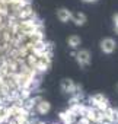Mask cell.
<instances>
[{
	"instance_id": "cell-7",
	"label": "cell",
	"mask_w": 118,
	"mask_h": 124,
	"mask_svg": "<svg viewBox=\"0 0 118 124\" xmlns=\"http://www.w3.org/2000/svg\"><path fill=\"white\" fill-rule=\"evenodd\" d=\"M35 107H37V112H38L39 115H45V114H48V112L51 111V104H50L48 101H45V99L39 101Z\"/></svg>"
},
{
	"instance_id": "cell-16",
	"label": "cell",
	"mask_w": 118,
	"mask_h": 124,
	"mask_svg": "<svg viewBox=\"0 0 118 124\" xmlns=\"http://www.w3.org/2000/svg\"><path fill=\"white\" fill-rule=\"evenodd\" d=\"M112 21H114V25H118V12L112 15Z\"/></svg>"
},
{
	"instance_id": "cell-21",
	"label": "cell",
	"mask_w": 118,
	"mask_h": 124,
	"mask_svg": "<svg viewBox=\"0 0 118 124\" xmlns=\"http://www.w3.org/2000/svg\"><path fill=\"white\" fill-rule=\"evenodd\" d=\"M2 61H3V60H2V57H0V64H2Z\"/></svg>"
},
{
	"instance_id": "cell-1",
	"label": "cell",
	"mask_w": 118,
	"mask_h": 124,
	"mask_svg": "<svg viewBox=\"0 0 118 124\" xmlns=\"http://www.w3.org/2000/svg\"><path fill=\"white\" fill-rule=\"evenodd\" d=\"M76 61H77V64L85 69L90 64V61H92V55H90V51L89 50H79L76 51V55H74Z\"/></svg>"
},
{
	"instance_id": "cell-6",
	"label": "cell",
	"mask_w": 118,
	"mask_h": 124,
	"mask_svg": "<svg viewBox=\"0 0 118 124\" xmlns=\"http://www.w3.org/2000/svg\"><path fill=\"white\" fill-rule=\"evenodd\" d=\"M32 15H34V10H32L31 5H28V6H23V8H21V9L18 10L16 18H18L19 21H21V19H29Z\"/></svg>"
},
{
	"instance_id": "cell-2",
	"label": "cell",
	"mask_w": 118,
	"mask_h": 124,
	"mask_svg": "<svg viewBox=\"0 0 118 124\" xmlns=\"http://www.w3.org/2000/svg\"><path fill=\"white\" fill-rule=\"evenodd\" d=\"M99 47H101V51L103 54H112L117 50V41L114 38H103L101 41Z\"/></svg>"
},
{
	"instance_id": "cell-22",
	"label": "cell",
	"mask_w": 118,
	"mask_h": 124,
	"mask_svg": "<svg viewBox=\"0 0 118 124\" xmlns=\"http://www.w3.org/2000/svg\"><path fill=\"white\" fill-rule=\"evenodd\" d=\"M18 124H26V123H18Z\"/></svg>"
},
{
	"instance_id": "cell-23",
	"label": "cell",
	"mask_w": 118,
	"mask_h": 124,
	"mask_svg": "<svg viewBox=\"0 0 118 124\" xmlns=\"http://www.w3.org/2000/svg\"><path fill=\"white\" fill-rule=\"evenodd\" d=\"M117 91H118V85H117Z\"/></svg>"
},
{
	"instance_id": "cell-11",
	"label": "cell",
	"mask_w": 118,
	"mask_h": 124,
	"mask_svg": "<svg viewBox=\"0 0 118 124\" xmlns=\"http://www.w3.org/2000/svg\"><path fill=\"white\" fill-rule=\"evenodd\" d=\"M103 99H106V96L103 95V93H95V95H92L90 98H89V102H90V105L92 107H96L101 101H103Z\"/></svg>"
},
{
	"instance_id": "cell-20",
	"label": "cell",
	"mask_w": 118,
	"mask_h": 124,
	"mask_svg": "<svg viewBox=\"0 0 118 124\" xmlns=\"http://www.w3.org/2000/svg\"><path fill=\"white\" fill-rule=\"evenodd\" d=\"M2 108H3V104H0V109H2Z\"/></svg>"
},
{
	"instance_id": "cell-4",
	"label": "cell",
	"mask_w": 118,
	"mask_h": 124,
	"mask_svg": "<svg viewBox=\"0 0 118 124\" xmlns=\"http://www.w3.org/2000/svg\"><path fill=\"white\" fill-rule=\"evenodd\" d=\"M72 10H69L67 8H60V9H57V19L60 21L61 23H67L69 21H72Z\"/></svg>"
},
{
	"instance_id": "cell-17",
	"label": "cell",
	"mask_w": 118,
	"mask_h": 124,
	"mask_svg": "<svg viewBox=\"0 0 118 124\" xmlns=\"http://www.w3.org/2000/svg\"><path fill=\"white\" fill-rule=\"evenodd\" d=\"M83 3H88V5H93V3H96L98 0H82Z\"/></svg>"
},
{
	"instance_id": "cell-13",
	"label": "cell",
	"mask_w": 118,
	"mask_h": 124,
	"mask_svg": "<svg viewBox=\"0 0 118 124\" xmlns=\"http://www.w3.org/2000/svg\"><path fill=\"white\" fill-rule=\"evenodd\" d=\"M108 107H109V101H108V98H106V99L101 101V102H99V104H98V105H96L95 108H98L99 111H105V109H106Z\"/></svg>"
},
{
	"instance_id": "cell-3",
	"label": "cell",
	"mask_w": 118,
	"mask_h": 124,
	"mask_svg": "<svg viewBox=\"0 0 118 124\" xmlns=\"http://www.w3.org/2000/svg\"><path fill=\"white\" fill-rule=\"evenodd\" d=\"M60 88H61V91H63L64 93H67V95H73V93L76 92V83H74L72 79H69V78H66V79L61 80Z\"/></svg>"
},
{
	"instance_id": "cell-18",
	"label": "cell",
	"mask_w": 118,
	"mask_h": 124,
	"mask_svg": "<svg viewBox=\"0 0 118 124\" xmlns=\"http://www.w3.org/2000/svg\"><path fill=\"white\" fill-rule=\"evenodd\" d=\"M114 31H115V34H118V25H114Z\"/></svg>"
},
{
	"instance_id": "cell-9",
	"label": "cell",
	"mask_w": 118,
	"mask_h": 124,
	"mask_svg": "<svg viewBox=\"0 0 118 124\" xmlns=\"http://www.w3.org/2000/svg\"><path fill=\"white\" fill-rule=\"evenodd\" d=\"M44 38H45V35H44L42 29H37V31H34L32 34H29V35H28V39H29L32 44L39 42V41H44Z\"/></svg>"
},
{
	"instance_id": "cell-12",
	"label": "cell",
	"mask_w": 118,
	"mask_h": 124,
	"mask_svg": "<svg viewBox=\"0 0 118 124\" xmlns=\"http://www.w3.org/2000/svg\"><path fill=\"white\" fill-rule=\"evenodd\" d=\"M102 115H103V120H108V121L114 123V108L112 107H108L105 111H102Z\"/></svg>"
},
{
	"instance_id": "cell-19",
	"label": "cell",
	"mask_w": 118,
	"mask_h": 124,
	"mask_svg": "<svg viewBox=\"0 0 118 124\" xmlns=\"http://www.w3.org/2000/svg\"><path fill=\"white\" fill-rule=\"evenodd\" d=\"M2 22H3V16H2V15H0V23H2Z\"/></svg>"
},
{
	"instance_id": "cell-15",
	"label": "cell",
	"mask_w": 118,
	"mask_h": 124,
	"mask_svg": "<svg viewBox=\"0 0 118 124\" xmlns=\"http://www.w3.org/2000/svg\"><path fill=\"white\" fill-rule=\"evenodd\" d=\"M114 123L118 124V108H114Z\"/></svg>"
},
{
	"instance_id": "cell-5",
	"label": "cell",
	"mask_w": 118,
	"mask_h": 124,
	"mask_svg": "<svg viewBox=\"0 0 118 124\" xmlns=\"http://www.w3.org/2000/svg\"><path fill=\"white\" fill-rule=\"evenodd\" d=\"M58 118L61 120V123H63V124H74V123H76V115H74V114H72L69 109L61 111L60 114H58Z\"/></svg>"
},
{
	"instance_id": "cell-10",
	"label": "cell",
	"mask_w": 118,
	"mask_h": 124,
	"mask_svg": "<svg viewBox=\"0 0 118 124\" xmlns=\"http://www.w3.org/2000/svg\"><path fill=\"white\" fill-rule=\"evenodd\" d=\"M67 44H69V47H70V48L76 50V48L82 44V38H80L79 35H70V37L67 38Z\"/></svg>"
},
{
	"instance_id": "cell-8",
	"label": "cell",
	"mask_w": 118,
	"mask_h": 124,
	"mask_svg": "<svg viewBox=\"0 0 118 124\" xmlns=\"http://www.w3.org/2000/svg\"><path fill=\"white\" fill-rule=\"evenodd\" d=\"M72 21L74 22L76 26H83V25L88 22V16H86L83 12H77V13H74V15L72 16Z\"/></svg>"
},
{
	"instance_id": "cell-14",
	"label": "cell",
	"mask_w": 118,
	"mask_h": 124,
	"mask_svg": "<svg viewBox=\"0 0 118 124\" xmlns=\"http://www.w3.org/2000/svg\"><path fill=\"white\" fill-rule=\"evenodd\" d=\"M77 124H90V120H89L88 117H85V115H80V118H79Z\"/></svg>"
}]
</instances>
